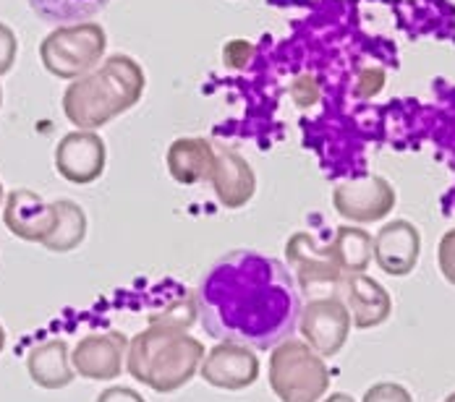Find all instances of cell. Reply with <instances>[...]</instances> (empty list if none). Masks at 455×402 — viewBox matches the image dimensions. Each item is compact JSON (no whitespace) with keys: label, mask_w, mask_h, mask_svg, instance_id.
<instances>
[{"label":"cell","mask_w":455,"mask_h":402,"mask_svg":"<svg viewBox=\"0 0 455 402\" xmlns=\"http://www.w3.org/2000/svg\"><path fill=\"white\" fill-rule=\"evenodd\" d=\"M196 303L202 329L210 337L273 351L299 329L304 296L283 262L238 248L202 274Z\"/></svg>","instance_id":"obj_1"},{"label":"cell","mask_w":455,"mask_h":402,"mask_svg":"<svg viewBox=\"0 0 455 402\" xmlns=\"http://www.w3.org/2000/svg\"><path fill=\"white\" fill-rule=\"evenodd\" d=\"M147 90V74L132 55H108L94 71L63 91V115L74 129L97 131L139 105Z\"/></svg>","instance_id":"obj_2"},{"label":"cell","mask_w":455,"mask_h":402,"mask_svg":"<svg viewBox=\"0 0 455 402\" xmlns=\"http://www.w3.org/2000/svg\"><path fill=\"white\" fill-rule=\"evenodd\" d=\"M204 353V345L188 332L149 324L129 340L126 371L139 384L160 395H171L199 374Z\"/></svg>","instance_id":"obj_3"},{"label":"cell","mask_w":455,"mask_h":402,"mask_svg":"<svg viewBox=\"0 0 455 402\" xmlns=\"http://www.w3.org/2000/svg\"><path fill=\"white\" fill-rule=\"evenodd\" d=\"M270 390L280 402H319L330 390V368L307 343L288 337L270 353Z\"/></svg>","instance_id":"obj_4"},{"label":"cell","mask_w":455,"mask_h":402,"mask_svg":"<svg viewBox=\"0 0 455 402\" xmlns=\"http://www.w3.org/2000/svg\"><path fill=\"white\" fill-rule=\"evenodd\" d=\"M108 35L97 21L55 27L40 43V60L55 79L76 82L105 60Z\"/></svg>","instance_id":"obj_5"},{"label":"cell","mask_w":455,"mask_h":402,"mask_svg":"<svg viewBox=\"0 0 455 402\" xmlns=\"http://www.w3.org/2000/svg\"><path fill=\"white\" fill-rule=\"evenodd\" d=\"M285 264L296 272V282L304 298H319V296H343L346 272L335 264L330 246L319 243L317 238L307 230H299L288 235L285 240Z\"/></svg>","instance_id":"obj_6"},{"label":"cell","mask_w":455,"mask_h":402,"mask_svg":"<svg viewBox=\"0 0 455 402\" xmlns=\"http://www.w3.org/2000/svg\"><path fill=\"white\" fill-rule=\"evenodd\" d=\"M351 329H354L351 311H348L340 293L304 301L301 319H299V332L322 358L338 356L343 351Z\"/></svg>","instance_id":"obj_7"},{"label":"cell","mask_w":455,"mask_h":402,"mask_svg":"<svg viewBox=\"0 0 455 402\" xmlns=\"http://www.w3.org/2000/svg\"><path fill=\"white\" fill-rule=\"evenodd\" d=\"M332 207L346 223H382L398 201L395 188L382 176H356L340 180L332 193Z\"/></svg>","instance_id":"obj_8"},{"label":"cell","mask_w":455,"mask_h":402,"mask_svg":"<svg viewBox=\"0 0 455 402\" xmlns=\"http://www.w3.org/2000/svg\"><path fill=\"white\" fill-rule=\"evenodd\" d=\"M259 356L241 343H218L204 353L199 366V376L223 392H241L249 390L259 379Z\"/></svg>","instance_id":"obj_9"},{"label":"cell","mask_w":455,"mask_h":402,"mask_svg":"<svg viewBox=\"0 0 455 402\" xmlns=\"http://www.w3.org/2000/svg\"><path fill=\"white\" fill-rule=\"evenodd\" d=\"M55 170L58 176L74 185H90L105 173L108 146L97 131L74 129L55 146Z\"/></svg>","instance_id":"obj_10"},{"label":"cell","mask_w":455,"mask_h":402,"mask_svg":"<svg viewBox=\"0 0 455 402\" xmlns=\"http://www.w3.org/2000/svg\"><path fill=\"white\" fill-rule=\"evenodd\" d=\"M129 353V337L118 329L94 332L71 348L74 371L90 382H110L124 374Z\"/></svg>","instance_id":"obj_11"},{"label":"cell","mask_w":455,"mask_h":402,"mask_svg":"<svg viewBox=\"0 0 455 402\" xmlns=\"http://www.w3.org/2000/svg\"><path fill=\"white\" fill-rule=\"evenodd\" d=\"M3 223L11 235L27 243H45L55 225V207L29 188H13L5 193Z\"/></svg>","instance_id":"obj_12"},{"label":"cell","mask_w":455,"mask_h":402,"mask_svg":"<svg viewBox=\"0 0 455 402\" xmlns=\"http://www.w3.org/2000/svg\"><path fill=\"white\" fill-rule=\"evenodd\" d=\"M421 233L409 220L385 223L374 235V264L390 277H406L419 264Z\"/></svg>","instance_id":"obj_13"},{"label":"cell","mask_w":455,"mask_h":402,"mask_svg":"<svg viewBox=\"0 0 455 402\" xmlns=\"http://www.w3.org/2000/svg\"><path fill=\"white\" fill-rule=\"evenodd\" d=\"M212 191L226 209H243L257 193V173L254 168L233 149L218 146V160L212 168Z\"/></svg>","instance_id":"obj_14"},{"label":"cell","mask_w":455,"mask_h":402,"mask_svg":"<svg viewBox=\"0 0 455 402\" xmlns=\"http://www.w3.org/2000/svg\"><path fill=\"white\" fill-rule=\"evenodd\" d=\"M218 160V144L204 136H179L165 152V165L179 185H196L210 180Z\"/></svg>","instance_id":"obj_15"},{"label":"cell","mask_w":455,"mask_h":402,"mask_svg":"<svg viewBox=\"0 0 455 402\" xmlns=\"http://www.w3.org/2000/svg\"><path fill=\"white\" fill-rule=\"evenodd\" d=\"M343 301L351 311L356 329H374L385 324L393 313L390 293L369 274H348L343 285Z\"/></svg>","instance_id":"obj_16"},{"label":"cell","mask_w":455,"mask_h":402,"mask_svg":"<svg viewBox=\"0 0 455 402\" xmlns=\"http://www.w3.org/2000/svg\"><path fill=\"white\" fill-rule=\"evenodd\" d=\"M29 379L40 390H63L74 382L76 371L71 363V348L66 340H45L27 356Z\"/></svg>","instance_id":"obj_17"},{"label":"cell","mask_w":455,"mask_h":402,"mask_svg":"<svg viewBox=\"0 0 455 402\" xmlns=\"http://www.w3.org/2000/svg\"><path fill=\"white\" fill-rule=\"evenodd\" d=\"M327 246L346 274H364L374 262V235L362 225H340Z\"/></svg>","instance_id":"obj_18"},{"label":"cell","mask_w":455,"mask_h":402,"mask_svg":"<svg viewBox=\"0 0 455 402\" xmlns=\"http://www.w3.org/2000/svg\"><path fill=\"white\" fill-rule=\"evenodd\" d=\"M52 207H55V225L43 246L52 254L76 251L87 238V212L71 199H55Z\"/></svg>","instance_id":"obj_19"},{"label":"cell","mask_w":455,"mask_h":402,"mask_svg":"<svg viewBox=\"0 0 455 402\" xmlns=\"http://www.w3.org/2000/svg\"><path fill=\"white\" fill-rule=\"evenodd\" d=\"M27 3L37 13V19L55 27L92 21L97 13H102L110 5V0H27Z\"/></svg>","instance_id":"obj_20"},{"label":"cell","mask_w":455,"mask_h":402,"mask_svg":"<svg viewBox=\"0 0 455 402\" xmlns=\"http://www.w3.org/2000/svg\"><path fill=\"white\" fill-rule=\"evenodd\" d=\"M199 319V303H196V293H183L179 301H171L165 309L149 313V324L165 327V329H176V332H188L194 327V321Z\"/></svg>","instance_id":"obj_21"},{"label":"cell","mask_w":455,"mask_h":402,"mask_svg":"<svg viewBox=\"0 0 455 402\" xmlns=\"http://www.w3.org/2000/svg\"><path fill=\"white\" fill-rule=\"evenodd\" d=\"M288 94H291V99H293V105H296V107L309 110V107H315V105L319 102V97H322V87H319V82L312 76V74H301V76H296V79L291 82Z\"/></svg>","instance_id":"obj_22"},{"label":"cell","mask_w":455,"mask_h":402,"mask_svg":"<svg viewBox=\"0 0 455 402\" xmlns=\"http://www.w3.org/2000/svg\"><path fill=\"white\" fill-rule=\"evenodd\" d=\"M385 82H387V74L385 68L379 66H366L356 74V82H354V94L362 97V99H369V97H377L379 91L385 90Z\"/></svg>","instance_id":"obj_23"},{"label":"cell","mask_w":455,"mask_h":402,"mask_svg":"<svg viewBox=\"0 0 455 402\" xmlns=\"http://www.w3.org/2000/svg\"><path fill=\"white\" fill-rule=\"evenodd\" d=\"M362 402H413V398L398 382H377L366 390Z\"/></svg>","instance_id":"obj_24"},{"label":"cell","mask_w":455,"mask_h":402,"mask_svg":"<svg viewBox=\"0 0 455 402\" xmlns=\"http://www.w3.org/2000/svg\"><path fill=\"white\" fill-rule=\"evenodd\" d=\"M254 52H257V47L249 40H230L223 45V66L230 71H243L251 63Z\"/></svg>","instance_id":"obj_25"},{"label":"cell","mask_w":455,"mask_h":402,"mask_svg":"<svg viewBox=\"0 0 455 402\" xmlns=\"http://www.w3.org/2000/svg\"><path fill=\"white\" fill-rule=\"evenodd\" d=\"M437 267L440 274L455 288V227H451L437 243Z\"/></svg>","instance_id":"obj_26"},{"label":"cell","mask_w":455,"mask_h":402,"mask_svg":"<svg viewBox=\"0 0 455 402\" xmlns=\"http://www.w3.org/2000/svg\"><path fill=\"white\" fill-rule=\"evenodd\" d=\"M16 52H19V40H16L13 29L0 21V76H5L13 68Z\"/></svg>","instance_id":"obj_27"},{"label":"cell","mask_w":455,"mask_h":402,"mask_svg":"<svg viewBox=\"0 0 455 402\" xmlns=\"http://www.w3.org/2000/svg\"><path fill=\"white\" fill-rule=\"evenodd\" d=\"M94 402H147V400L139 395L137 390L116 384V387H108V390H102V392L97 395V400Z\"/></svg>","instance_id":"obj_28"},{"label":"cell","mask_w":455,"mask_h":402,"mask_svg":"<svg viewBox=\"0 0 455 402\" xmlns=\"http://www.w3.org/2000/svg\"><path fill=\"white\" fill-rule=\"evenodd\" d=\"M322 402H356L351 395H346V392H335V395H330L327 400Z\"/></svg>","instance_id":"obj_29"},{"label":"cell","mask_w":455,"mask_h":402,"mask_svg":"<svg viewBox=\"0 0 455 402\" xmlns=\"http://www.w3.org/2000/svg\"><path fill=\"white\" fill-rule=\"evenodd\" d=\"M3 348H5V329H3V324H0V353H3Z\"/></svg>","instance_id":"obj_30"},{"label":"cell","mask_w":455,"mask_h":402,"mask_svg":"<svg viewBox=\"0 0 455 402\" xmlns=\"http://www.w3.org/2000/svg\"><path fill=\"white\" fill-rule=\"evenodd\" d=\"M5 204V188H3V180H0V207Z\"/></svg>","instance_id":"obj_31"},{"label":"cell","mask_w":455,"mask_h":402,"mask_svg":"<svg viewBox=\"0 0 455 402\" xmlns=\"http://www.w3.org/2000/svg\"><path fill=\"white\" fill-rule=\"evenodd\" d=\"M443 402H455V392H451V395H448Z\"/></svg>","instance_id":"obj_32"},{"label":"cell","mask_w":455,"mask_h":402,"mask_svg":"<svg viewBox=\"0 0 455 402\" xmlns=\"http://www.w3.org/2000/svg\"><path fill=\"white\" fill-rule=\"evenodd\" d=\"M0 105H3V87H0Z\"/></svg>","instance_id":"obj_33"}]
</instances>
